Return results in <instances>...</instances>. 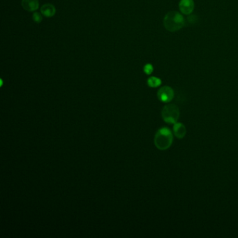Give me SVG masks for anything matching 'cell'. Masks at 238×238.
<instances>
[{"label":"cell","instance_id":"1","mask_svg":"<svg viewBox=\"0 0 238 238\" xmlns=\"http://www.w3.org/2000/svg\"><path fill=\"white\" fill-rule=\"evenodd\" d=\"M173 137L169 128H160L154 136V145L160 150H166L171 146Z\"/></svg>","mask_w":238,"mask_h":238},{"label":"cell","instance_id":"2","mask_svg":"<svg viewBox=\"0 0 238 238\" xmlns=\"http://www.w3.org/2000/svg\"><path fill=\"white\" fill-rule=\"evenodd\" d=\"M164 26L170 31H175L184 26V19L180 13L175 11L168 12L164 20Z\"/></svg>","mask_w":238,"mask_h":238},{"label":"cell","instance_id":"3","mask_svg":"<svg viewBox=\"0 0 238 238\" xmlns=\"http://www.w3.org/2000/svg\"><path fill=\"white\" fill-rule=\"evenodd\" d=\"M161 115L166 122L175 124L179 117V108L175 104H167L162 109Z\"/></svg>","mask_w":238,"mask_h":238},{"label":"cell","instance_id":"4","mask_svg":"<svg viewBox=\"0 0 238 238\" xmlns=\"http://www.w3.org/2000/svg\"><path fill=\"white\" fill-rule=\"evenodd\" d=\"M158 98L160 101L165 103H168L172 100L174 97V92L171 87L164 86L159 89L157 93Z\"/></svg>","mask_w":238,"mask_h":238},{"label":"cell","instance_id":"5","mask_svg":"<svg viewBox=\"0 0 238 238\" xmlns=\"http://www.w3.org/2000/svg\"><path fill=\"white\" fill-rule=\"evenodd\" d=\"M193 0H181L179 3V9L184 14H190L193 10Z\"/></svg>","mask_w":238,"mask_h":238},{"label":"cell","instance_id":"6","mask_svg":"<svg viewBox=\"0 0 238 238\" xmlns=\"http://www.w3.org/2000/svg\"><path fill=\"white\" fill-rule=\"evenodd\" d=\"M22 6L27 11H34L39 6L38 0H22Z\"/></svg>","mask_w":238,"mask_h":238},{"label":"cell","instance_id":"7","mask_svg":"<svg viewBox=\"0 0 238 238\" xmlns=\"http://www.w3.org/2000/svg\"><path fill=\"white\" fill-rule=\"evenodd\" d=\"M173 132L177 138L182 139L186 134V128L182 123H175L173 127Z\"/></svg>","mask_w":238,"mask_h":238},{"label":"cell","instance_id":"8","mask_svg":"<svg viewBox=\"0 0 238 238\" xmlns=\"http://www.w3.org/2000/svg\"><path fill=\"white\" fill-rule=\"evenodd\" d=\"M41 13L47 18H50L56 13L55 7L51 4H45L41 6Z\"/></svg>","mask_w":238,"mask_h":238},{"label":"cell","instance_id":"9","mask_svg":"<svg viewBox=\"0 0 238 238\" xmlns=\"http://www.w3.org/2000/svg\"><path fill=\"white\" fill-rule=\"evenodd\" d=\"M147 84L151 87H157L161 84V81L157 77H150L147 81Z\"/></svg>","mask_w":238,"mask_h":238},{"label":"cell","instance_id":"10","mask_svg":"<svg viewBox=\"0 0 238 238\" xmlns=\"http://www.w3.org/2000/svg\"><path fill=\"white\" fill-rule=\"evenodd\" d=\"M32 18H33V20L35 22V23H41V21H42L43 20V18H42V16H41V14L38 13V12H34L32 16Z\"/></svg>","mask_w":238,"mask_h":238},{"label":"cell","instance_id":"11","mask_svg":"<svg viewBox=\"0 0 238 238\" xmlns=\"http://www.w3.org/2000/svg\"><path fill=\"white\" fill-rule=\"evenodd\" d=\"M153 71V67L152 64H147L144 67V72L147 75L151 74Z\"/></svg>","mask_w":238,"mask_h":238}]
</instances>
